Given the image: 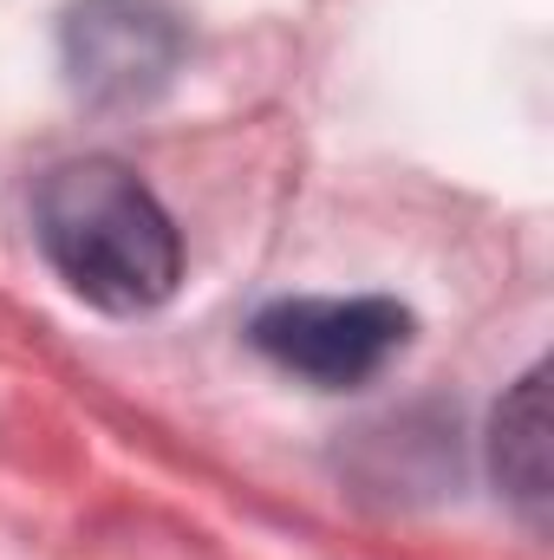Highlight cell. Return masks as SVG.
Instances as JSON below:
<instances>
[{
    "instance_id": "obj_3",
    "label": "cell",
    "mask_w": 554,
    "mask_h": 560,
    "mask_svg": "<svg viewBox=\"0 0 554 560\" xmlns=\"http://www.w3.org/2000/svg\"><path fill=\"white\" fill-rule=\"evenodd\" d=\"M183 59V20L170 0H72L66 79L85 105H143Z\"/></svg>"
},
{
    "instance_id": "obj_2",
    "label": "cell",
    "mask_w": 554,
    "mask_h": 560,
    "mask_svg": "<svg viewBox=\"0 0 554 560\" xmlns=\"http://www.w3.org/2000/svg\"><path fill=\"white\" fill-rule=\"evenodd\" d=\"M255 352L287 378H307L320 392H359L412 346V313L385 293L359 300H275L249 326Z\"/></svg>"
},
{
    "instance_id": "obj_1",
    "label": "cell",
    "mask_w": 554,
    "mask_h": 560,
    "mask_svg": "<svg viewBox=\"0 0 554 560\" xmlns=\"http://www.w3.org/2000/svg\"><path fill=\"white\" fill-rule=\"evenodd\" d=\"M33 242L53 275L99 313H150L183 280L170 209L118 156H72L33 189Z\"/></svg>"
},
{
    "instance_id": "obj_4",
    "label": "cell",
    "mask_w": 554,
    "mask_h": 560,
    "mask_svg": "<svg viewBox=\"0 0 554 560\" xmlns=\"http://www.w3.org/2000/svg\"><path fill=\"white\" fill-rule=\"evenodd\" d=\"M489 463L496 482L509 489V502H522L529 515H549L554 495V443H549V372H529L489 423Z\"/></svg>"
}]
</instances>
